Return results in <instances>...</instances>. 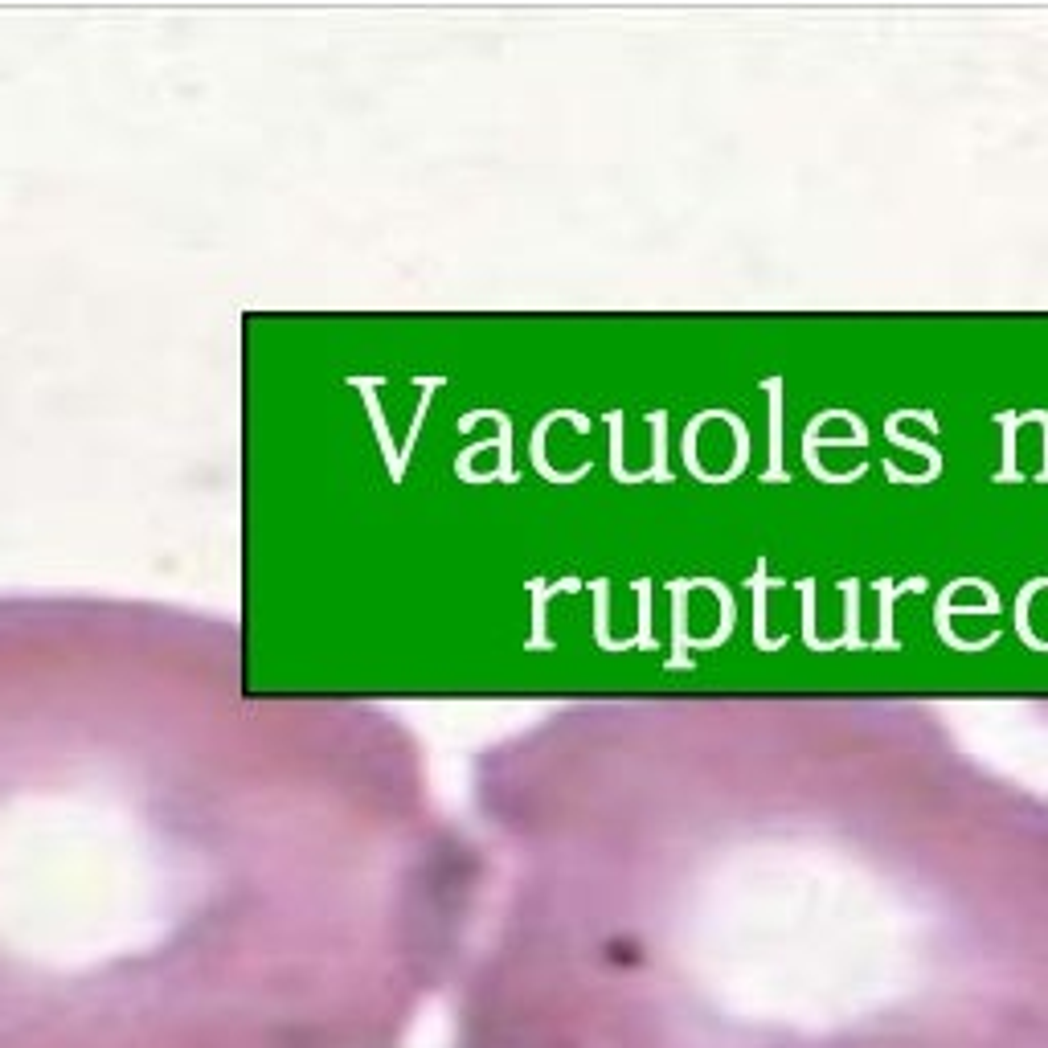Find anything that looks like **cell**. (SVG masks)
<instances>
[{"instance_id":"6da1fadb","label":"cell","mask_w":1048,"mask_h":1048,"mask_svg":"<svg viewBox=\"0 0 1048 1048\" xmlns=\"http://www.w3.org/2000/svg\"><path fill=\"white\" fill-rule=\"evenodd\" d=\"M402 725L262 692L226 615L0 598V1012L398 1016L447 946Z\"/></svg>"}]
</instances>
